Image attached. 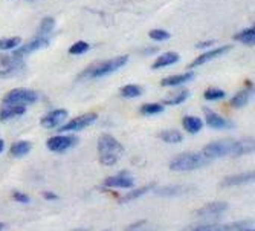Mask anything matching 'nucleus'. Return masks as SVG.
<instances>
[{"label": "nucleus", "instance_id": "obj_1", "mask_svg": "<svg viewBox=\"0 0 255 231\" xmlns=\"http://www.w3.org/2000/svg\"><path fill=\"white\" fill-rule=\"evenodd\" d=\"M98 153H100V163L107 167H113L118 164V161L124 155V146L115 140L112 135H101L98 140Z\"/></svg>", "mask_w": 255, "mask_h": 231}, {"label": "nucleus", "instance_id": "obj_2", "mask_svg": "<svg viewBox=\"0 0 255 231\" xmlns=\"http://www.w3.org/2000/svg\"><path fill=\"white\" fill-rule=\"evenodd\" d=\"M128 61V55H121L117 58H112L107 61L101 63H94L89 67H86L84 71L78 75V80H89V78H101L106 75H110L113 72L120 71L121 67H124Z\"/></svg>", "mask_w": 255, "mask_h": 231}, {"label": "nucleus", "instance_id": "obj_3", "mask_svg": "<svg viewBox=\"0 0 255 231\" xmlns=\"http://www.w3.org/2000/svg\"><path fill=\"white\" fill-rule=\"evenodd\" d=\"M211 161H208L202 153H180L177 155L171 163L170 170L173 172H193L203 169L210 164Z\"/></svg>", "mask_w": 255, "mask_h": 231}, {"label": "nucleus", "instance_id": "obj_4", "mask_svg": "<svg viewBox=\"0 0 255 231\" xmlns=\"http://www.w3.org/2000/svg\"><path fill=\"white\" fill-rule=\"evenodd\" d=\"M37 100H38V94L35 90L18 87V89H12L11 92H8L3 98V104L5 106H23V107H26L28 104H34Z\"/></svg>", "mask_w": 255, "mask_h": 231}, {"label": "nucleus", "instance_id": "obj_5", "mask_svg": "<svg viewBox=\"0 0 255 231\" xmlns=\"http://www.w3.org/2000/svg\"><path fill=\"white\" fill-rule=\"evenodd\" d=\"M202 155L208 159H219L223 156H234V141L223 140V141H214L206 144L202 150Z\"/></svg>", "mask_w": 255, "mask_h": 231}, {"label": "nucleus", "instance_id": "obj_6", "mask_svg": "<svg viewBox=\"0 0 255 231\" xmlns=\"http://www.w3.org/2000/svg\"><path fill=\"white\" fill-rule=\"evenodd\" d=\"M77 144H78V138H75L74 135H57L46 141V147L55 153H63L69 149L75 147Z\"/></svg>", "mask_w": 255, "mask_h": 231}, {"label": "nucleus", "instance_id": "obj_7", "mask_svg": "<svg viewBox=\"0 0 255 231\" xmlns=\"http://www.w3.org/2000/svg\"><path fill=\"white\" fill-rule=\"evenodd\" d=\"M97 120H98L97 113H94V112L84 113V115H80V117L71 120L69 123H66L64 126H61L60 132H80V130H84L86 127H89L90 124H94Z\"/></svg>", "mask_w": 255, "mask_h": 231}, {"label": "nucleus", "instance_id": "obj_8", "mask_svg": "<svg viewBox=\"0 0 255 231\" xmlns=\"http://www.w3.org/2000/svg\"><path fill=\"white\" fill-rule=\"evenodd\" d=\"M48 44H49V37H38V35H37V37L32 38L29 43L21 44V46H18L17 49H14L12 55L17 57V58H20V60H23V57H26L28 54H32V52H35V51H38V49H43V48H46Z\"/></svg>", "mask_w": 255, "mask_h": 231}, {"label": "nucleus", "instance_id": "obj_9", "mask_svg": "<svg viewBox=\"0 0 255 231\" xmlns=\"http://www.w3.org/2000/svg\"><path fill=\"white\" fill-rule=\"evenodd\" d=\"M23 67V60L14 57L12 54H0V77H9L17 74Z\"/></svg>", "mask_w": 255, "mask_h": 231}, {"label": "nucleus", "instance_id": "obj_10", "mask_svg": "<svg viewBox=\"0 0 255 231\" xmlns=\"http://www.w3.org/2000/svg\"><path fill=\"white\" fill-rule=\"evenodd\" d=\"M231 49H233V46H231V44H225V46H220V48H216V49H208V51L202 52L191 64H188V67L190 69H194L197 66H202V64L208 63V61H211V60H214V58H217V57L229 52Z\"/></svg>", "mask_w": 255, "mask_h": 231}, {"label": "nucleus", "instance_id": "obj_11", "mask_svg": "<svg viewBox=\"0 0 255 231\" xmlns=\"http://www.w3.org/2000/svg\"><path fill=\"white\" fill-rule=\"evenodd\" d=\"M104 187H109V189H133L134 187V181L133 178L126 173V172H121L115 176H110L104 181Z\"/></svg>", "mask_w": 255, "mask_h": 231}, {"label": "nucleus", "instance_id": "obj_12", "mask_svg": "<svg viewBox=\"0 0 255 231\" xmlns=\"http://www.w3.org/2000/svg\"><path fill=\"white\" fill-rule=\"evenodd\" d=\"M203 112H205V121L211 129H217V130L233 129V123L226 118H223L222 115H219L217 112L208 109V107H203Z\"/></svg>", "mask_w": 255, "mask_h": 231}, {"label": "nucleus", "instance_id": "obj_13", "mask_svg": "<svg viewBox=\"0 0 255 231\" xmlns=\"http://www.w3.org/2000/svg\"><path fill=\"white\" fill-rule=\"evenodd\" d=\"M67 118V110L66 109H55L49 113H46L40 120V124L46 129H55L61 126Z\"/></svg>", "mask_w": 255, "mask_h": 231}, {"label": "nucleus", "instance_id": "obj_14", "mask_svg": "<svg viewBox=\"0 0 255 231\" xmlns=\"http://www.w3.org/2000/svg\"><path fill=\"white\" fill-rule=\"evenodd\" d=\"M245 228V222H233V224H203L197 225L190 231H242Z\"/></svg>", "mask_w": 255, "mask_h": 231}, {"label": "nucleus", "instance_id": "obj_15", "mask_svg": "<svg viewBox=\"0 0 255 231\" xmlns=\"http://www.w3.org/2000/svg\"><path fill=\"white\" fill-rule=\"evenodd\" d=\"M228 204L226 202H220V201H214V202H210L203 205L202 209H199L196 212L197 216L200 218H213V216H219L222 213H225L228 210Z\"/></svg>", "mask_w": 255, "mask_h": 231}, {"label": "nucleus", "instance_id": "obj_16", "mask_svg": "<svg viewBox=\"0 0 255 231\" xmlns=\"http://www.w3.org/2000/svg\"><path fill=\"white\" fill-rule=\"evenodd\" d=\"M252 181H254V172L231 175L220 182V187H242V186H246V184H249Z\"/></svg>", "mask_w": 255, "mask_h": 231}, {"label": "nucleus", "instance_id": "obj_17", "mask_svg": "<svg viewBox=\"0 0 255 231\" xmlns=\"http://www.w3.org/2000/svg\"><path fill=\"white\" fill-rule=\"evenodd\" d=\"M194 78V72H185V74H179V75H170L160 80V86L165 87H176V86H182L185 83H188Z\"/></svg>", "mask_w": 255, "mask_h": 231}, {"label": "nucleus", "instance_id": "obj_18", "mask_svg": "<svg viewBox=\"0 0 255 231\" xmlns=\"http://www.w3.org/2000/svg\"><path fill=\"white\" fill-rule=\"evenodd\" d=\"M188 192H191V189L183 187V186H168V187H159L154 190V193L162 198H176V196H182Z\"/></svg>", "mask_w": 255, "mask_h": 231}, {"label": "nucleus", "instance_id": "obj_19", "mask_svg": "<svg viewBox=\"0 0 255 231\" xmlns=\"http://www.w3.org/2000/svg\"><path fill=\"white\" fill-rule=\"evenodd\" d=\"M252 87H246V89H242L240 92H237V94L231 98V101H229V104H231V107H234V109H240V107H245L249 101H251V98H252Z\"/></svg>", "mask_w": 255, "mask_h": 231}, {"label": "nucleus", "instance_id": "obj_20", "mask_svg": "<svg viewBox=\"0 0 255 231\" xmlns=\"http://www.w3.org/2000/svg\"><path fill=\"white\" fill-rule=\"evenodd\" d=\"M179 60H180L179 54H176V52H164V54L159 55V57L156 58V61L151 64V67L154 69V71H157V69H162V67H167V66L176 64Z\"/></svg>", "mask_w": 255, "mask_h": 231}, {"label": "nucleus", "instance_id": "obj_21", "mask_svg": "<svg viewBox=\"0 0 255 231\" xmlns=\"http://www.w3.org/2000/svg\"><path fill=\"white\" fill-rule=\"evenodd\" d=\"M254 152V140L252 138H240L234 141V156H243Z\"/></svg>", "mask_w": 255, "mask_h": 231}, {"label": "nucleus", "instance_id": "obj_22", "mask_svg": "<svg viewBox=\"0 0 255 231\" xmlns=\"http://www.w3.org/2000/svg\"><path fill=\"white\" fill-rule=\"evenodd\" d=\"M26 112V107L23 106H5L0 110V121H9L12 118L21 117Z\"/></svg>", "mask_w": 255, "mask_h": 231}, {"label": "nucleus", "instance_id": "obj_23", "mask_svg": "<svg viewBox=\"0 0 255 231\" xmlns=\"http://www.w3.org/2000/svg\"><path fill=\"white\" fill-rule=\"evenodd\" d=\"M182 126L188 133L196 135V133H199L202 130L203 121L199 117H191V115H187V117H183V120H182Z\"/></svg>", "mask_w": 255, "mask_h": 231}, {"label": "nucleus", "instance_id": "obj_24", "mask_svg": "<svg viewBox=\"0 0 255 231\" xmlns=\"http://www.w3.org/2000/svg\"><path fill=\"white\" fill-rule=\"evenodd\" d=\"M154 189V184H147V186H142L139 189H133L130 193H127L123 199H121V204H127V202H131V201H136L141 196L147 195L148 192H151Z\"/></svg>", "mask_w": 255, "mask_h": 231}, {"label": "nucleus", "instance_id": "obj_25", "mask_svg": "<svg viewBox=\"0 0 255 231\" xmlns=\"http://www.w3.org/2000/svg\"><path fill=\"white\" fill-rule=\"evenodd\" d=\"M190 97V92L188 89H179L177 92H174V94H171L168 98H165L164 104L162 106H177V104H182L183 101H187V98Z\"/></svg>", "mask_w": 255, "mask_h": 231}, {"label": "nucleus", "instance_id": "obj_26", "mask_svg": "<svg viewBox=\"0 0 255 231\" xmlns=\"http://www.w3.org/2000/svg\"><path fill=\"white\" fill-rule=\"evenodd\" d=\"M31 149H32V144L29 141H17L11 146L9 153L14 158H23L31 152Z\"/></svg>", "mask_w": 255, "mask_h": 231}, {"label": "nucleus", "instance_id": "obj_27", "mask_svg": "<svg viewBox=\"0 0 255 231\" xmlns=\"http://www.w3.org/2000/svg\"><path fill=\"white\" fill-rule=\"evenodd\" d=\"M159 138L164 143H168V144H179L183 141V136L179 130L176 129H170V130H164L159 133Z\"/></svg>", "mask_w": 255, "mask_h": 231}, {"label": "nucleus", "instance_id": "obj_28", "mask_svg": "<svg viewBox=\"0 0 255 231\" xmlns=\"http://www.w3.org/2000/svg\"><path fill=\"white\" fill-rule=\"evenodd\" d=\"M142 87L137 84H127L120 89V95L124 98H137L142 95Z\"/></svg>", "mask_w": 255, "mask_h": 231}, {"label": "nucleus", "instance_id": "obj_29", "mask_svg": "<svg viewBox=\"0 0 255 231\" xmlns=\"http://www.w3.org/2000/svg\"><path fill=\"white\" fill-rule=\"evenodd\" d=\"M234 40L243 43V44H248V46H252L254 41H255V29L254 28H246L240 32H237L234 35Z\"/></svg>", "mask_w": 255, "mask_h": 231}, {"label": "nucleus", "instance_id": "obj_30", "mask_svg": "<svg viewBox=\"0 0 255 231\" xmlns=\"http://www.w3.org/2000/svg\"><path fill=\"white\" fill-rule=\"evenodd\" d=\"M55 28V18L54 17H44L38 26V37H48Z\"/></svg>", "mask_w": 255, "mask_h": 231}, {"label": "nucleus", "instance_id": "obj_31", "mask_svg": "<svg viewBox=\"0 0 255 231\" xmlns=\"http://www.w3.org/2000/svg\"><path fill=\"white\" fill-rule=\"evenodd\" d=\"M21 43L20 37H8V38H0V51H14L17 49Z\"/></svg>", "mask_w": 255, "mask_h": 231}, {"label": "nucleus", "instance_id": "obj_32", "mask_svg": "<svg viewBox=\"0 0 255 231\" xmlns=\"http://www.w3.org/2000/svg\"><path fill=\"white\" fill-rule=\"evenodd\" d=\"M225 97H226V94L219 87H208L203 94V98L206 101H219V100H223Z\"/></svg>", "mask_w": 255, "mask_h": 231}, {"label": "nucleus", "instance_id": "obj_33", "mask_svg": "<svg viewBox=\"0 0 255 231\" xmlns=\"http://www.w3.org/2000/svg\"><path fill=\"white\" fill-rule=\"evenodd\" d=\"M164 112V106L159 103H147L141 107V113L144 117H151V115H159Z\"/></svg>", "mask_w": 255, "mask_h": 231}, {"label": "nucleus", "instance_id": "obj_34", "mask_svg": "<svg viewBox=\"0 0 255 231\" xmlns=\"http://www.w3.org/2000/svg\"><path fill=\"white\" fill-rule=\"evenodd\" d=\"M90 49V44L87 41H83V40H78L77 43H74L71 48H69V54L71 55H83L86 54L87 51Z\"/></svg>", "mask_w": 255, "mask_h": 231}, {"label": "nucleus", "instance_id": "obj_35", "mask_svg": "<svg viewBox=\"0 0 255 231\" xmlns=\"http://www.w3.org/2000/svg\"><path fill=\"white\" fill-rule=\"evenodd\" d=\"M148 37L154 41H167V40H170L171 34L165 29H153L148 32Z\"/></svg>", "mask_w": 255, "mask_h": 231}, {"label": "nucleus", "instance_id": "obj_36", "mask_svg": "<svg viewBox=\"0 0 255 231\" xmlns=\"http://www.w3.org/2000/svg\"><path fill=\"white\" fill-rule=\"evenodd\" d=\"M12 199H14L15 202H20V204H29V202H31L29 196L25 195V193H21V192H14V193H12Z\"/></svg>", "mask_w": 255, "mask_h": 231}, {"label": "nucleus", "instance_id": "obj_37", "mask_svg": "<svg viewBox=\"0 0 255 231\" xmlns=\"http://www.w3.org/2000/svg\"><path fill=\"white\" fill-rule=\"evenodd\" d=\"M216 43V40H206V41H200L196 44V48L197 49H206V48H210V46H213Z\"/></svg>", "mask_w": 255, "mask_h": 231}, {"label": "nucleus", "instance_id": "obj_38", "mask_svg": "<svg viewBox=\"0 0 255 231\" xmlns=\"http://www.w3.org/2000/svg\"><path fill=\"white\" fill-rule=\"evenodd\" d=\"M43 198H44L46 201H57V199H58V196H57L55 193H52V192H44V193H43Z\"/></svg>", "mask_w": 255, "mask_h": 231}, {"label": "nucleus", "instance_id": "obj_39", "mask_svg": "<svg viewBox=\"0 0 255 231\" xmlns=\"http://www.w3.org/2000/svg\"><path fill=\"white\" fill-rule=\"evenodd\" d=\"M5 150V141L3 140H0V153H2Z\"/></svg>", "mask_w": 255, "mask_h": 231}, {"label": "nucleus", "instance_id": "obj_40", "mask_svg": "<svg viewBox=\"0 0 255 231\" xmlns=\"http://www.w3.org/2000/svg\"><path fill=\"white\" fill-rule=\"evenodd\" d=\"M72 231H89L87 228H75V230H72Z\"/></svg>", "mask_w": 255, "mask_h": 231}, {"label": "nucleus", "instance_id": "obj_41", "mask_svg": "<svg viewBox=\"0 0 255 231\" xmlns=\"http://www.w3.org/2000/svg\"><path fill=\"white\" fill-rule=\"evenodd\" d=\"M136 231H153V228H142V230H136Z\"/></svg>", "mask_w": 255, "mask_h": 231}, {"label": "nucleus", "instance_id": "obj_42", "mask_svg": "<svg viewBox=\"0 0 255 231\" xmlns=\"http://www.w3.org/2000/svg\"><path fill=\"white\" fill-rule=\"evenodd\" d=\"M3 230H5V224L0 222V231H3Z\"/></svg>", "mask_w": 255, "mask_h": 231}, {"label": "nucleus", "instance_id": "obj_43", "mask_svg": "<svg viewBox=\"0 0 255 231\" xmlns=\"http://www.w3.org/2000/svg\"><path fill=\"white\" fill-rule=\"evenodd\" d=\"M26 2H31V3H34V2H38V0H26Z\"/></svg>", "mask_w": 255, "mask_h": 231}, {"label": "nucleus", "instance_id": "obj_44", "mask_svg": "<svg viewBox=\"0 0 255 231\" xmlns=\"http://www.w3.org/2000/svg\"><path fill=\"white\" fill-rule=\"evenodd\" d=\"M242 231H254V230L251 228V230H242Z\"/></svg>", "mask_w": 255, "mask_h": 231}, {"label": "nucleus", "instance_id": "obj_45", "mask_svg": "<svg viewBox=\"0 0 255 231\" xmlns=\"http://www.w3.org/2000/svg\"><path fill=\"white\" fill-rule=\"evenodd\" d=\"M104 231H109V230H104Z\"/></svg>", "mask_w": 255, "mask_h": 231}]
</instances>
